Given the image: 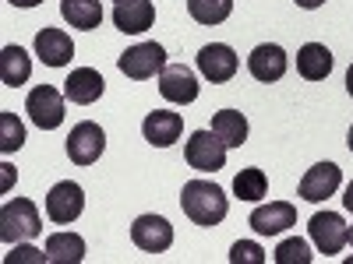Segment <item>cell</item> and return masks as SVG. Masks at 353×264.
<instances>
[{
	"label": "cell",
	"mask_w": 353,
	"mask_h": 264,
	"mask_svg": "<svg viewBox=\"0 0 353 264\" xmlns=\"http://www.w3.org/2000/svg\"><path fill=\"white\" fill-rule=\"evenodd\" d=\"M103 152H106V134H103L99 124L81 120V124L71 127V134H68V159L74 166H92V162H99Z\"/></svg>",
	"instance_id": "8992f818"
},
{
	"label": "cell",
	"mask_w": 353,
	"mask_h": 264,
	"mask_svg": "<svg viewBox=\"0 0 353 264\" xmlns=\"http://www.w3.org/2000/svg\"><path fill=\"white\" fill-rule=\"evenodd\" d=\"M198 71L205 81L212 85H226L233 74H237V53H233L226 43H209L198 50Z\"/></svg>",
	"instance_id": "30bf717a"
},
{
	"label": "cell",
	"mask_w": 353,
	"mask_h": 264,
	"mask_svg": "<svg viewBox=\"0 0 353 264\" xmlns=\"http://www.w3.org/2000/svg\"><path fill=\"white\" fill-rule=\"evenodd\" d=\"M39 232H43V219L32 201L28 197L4 201V208H0V240L21 243V240H36Z\"/></svg>",
	"instance_id": "7a4b0ae2"
},
{
	"label": "cell",
	"mask_w": 353,
	"mask_h": 264,
	"mask_svg": "<svg viewBox=\"0 0 353 264\" xmlns=\"http://www.w3.org/2000/svg\"><path fill=\"white\" fill-rule=\"evenodd\" d=\"M230 264H265V250L254 240H241L230 247Z\"/></svg>",
	"instance_id": "83f0119b"
},
{
	"label": "cell",
	"mask_w": 353,
	"mask_h": 264,
	"mask_svg": "<svg viewBox=\"0 0 353 264\" xmlns=\"http://www.w3.org/2000/svg\"><path fill=\"white\" fill-rule=\"evenodd\" d=\"M339 184H343V169H339L336 162H318V166H311V169L304 173L297 194H301L304 201L318 204V201L332 197V194L339 190Z\"/></svg>",
	"instance_id": "8fae6325"
},
{
	"label": "cell",
	"mask_w": 353,
	"mask_h": 264,
	"mask_svg": "<svg viewBox=\"0 0 353 264\" xmlns=\"http://www.w3.org/2000/svg\"><path fill=\"white\" fill-rule=\"evenodd\" d=\"M141 134H145V141H149L152 148H170L173 141H181V134H184V120H181V113L156 109V113L145 116Z\"/></svg>",
	"instance_id": "2e32d148"
},
{
	"label": "cell",
	"mask_w": 353,
	"mask_h": 264,
	"mask_svg": "<svg viewBox=\"0 0 353 264\" xmlns=\"http://www.w3.org/2000/svg\"><path fill=\"white\" fill-rule=\"evenodd\" d=\"M156 21V4L152 0H121L113 8V25L121 28L124 36H141L149 32Z\"/></svg>",
	"instance_id": "9a60e30c"
},
{
	"label": "cell",
	"mask_w": 353,
	"mask_h": 264,
	"mask_svg": "<svg viewBox=\"0 0 353 264\" xmlns=\"http://www.w3.org/2000/svg\"><path fill=\"white\" fill-rule=\"evenodd\" d=\"M25 144V127H21V120L14 113H8V109H0V152L4 155H11V152H18Z\"/></svg>",
	"instance_id": "484cf974"
},
{
	"label": "cell",
	"mask_w": 353,
	"mask_h": 264,
	"mask_svg": "<svg viewBox=\"0 0 353 264\" xmlns=\"http://www.w3.org/2000/svg\"><path fill=\"white\" fill-rule=\"evenodd\" d=\"M188 11L198 25H223L233 14V0H188Z\"/></svg>",
	"instance_id": "cb8c5ba5"
},
{
	"label": "cell",
	"mask_w": 353,
	"mask_h": 264,
	"mask_svg": "<svg viewBox=\"0 0 353 264\" xmlns=\"http://www.w3.org/2000/svg\"><path fill=\"white\" fill-rule=\"evenodd\" d=\"M32 78V56H28L21 46H4L0 50V81L8 88H18Z\"/></svg>",
	"instance_id": "44dd1931"
},
{
	"label": "cell",
	"mask_w": 353,
	"mask_h": 264,
	"mask_svg": "<svg viewBox=\"0 0 353 264\" xmlns=\"http://www.w3.org/2000/svg\"><path fill=\"white\" fill-rule=\"evenodd\" d=\"M159 96L166 102H176V106H188L198 99V78L194 71H188L184 64H166V71L159 74Z\"/></svg>",
	"instance_id": "5bb4252c"
},
{
	"label": "cell",
	"mask_w": 353,
	"mask_h": 264,
	"mask_svg": "<svg viewBox=\"0 0 353 264\" xmlns=\"http://www.w3.org/2000/svg\"><path fill=\"white\" fill-rule=\"evenodd\" d=\"M61 14L71 28H81V32H92V28L103 25L99 0H61Z\"/></svg>",
	"instance_id": "7402d4cb"
},
{
	"label": "cell",
	"mask_w": 353,
	"mask_h": 264,
	"mask_svg": "<svg viewBox=\"0 0 353 264\" xmlns=\"http://www.w3.org/2000/svg\"><path fill=\"white\" fill-rule=\"evenodd\" d=\"M248 222L258 236H276V232L297 226V208L290 201H269V204H258Z\"/></svg>",
	"instance_id": "4fadbf2b"
},
{
	"label": "cell",
	"mask_w": 353,
	"mask_h": 264,
	"mask_svg": "<svg viewBox=\"0 0 353 264\" xmlns=\"http://www.w3.org/2000/svg\"><path fill=\"white\" fill-rule=\"evenodd\" d=\"M21 261L43 264V261H46V254H43V250H36V247H18V243H14V250L4 257V264H21Z\"/></svg>",
	"instance_id": "f1b7e54d"
},
{
	"label": "cell",
	"mask_w": 353,
	"mask_h": 264,
	"mask_svg": "<svg viewBox=\"0 0 353 264\" xmlns=\"http://www.w3.org/2000/svg\"><path fill=\"white\" fill-rule=\"evenodd\" d=\"M181 208L184 215L194 222V226H205V229H212L226 219L230 212V197L223 194L219 184L212 180H188L184 190H181Z\"/></svg>",
	"instance_id": "6da1fadb"
},
{
	"label": "cell",
	"mask_w": 353,
	"mask_h": 264,
	"mask_svg": "<svg viewBox=\"0 0 353 264\" xmlns=\"http://www.w3.org/2000/svg\"><path fill=\"white\" fill-rule=\"evenodd\" d=\"M184 159L191 169L198 173H216L226 166V144L212 134V131H194L188 138V148H184Z\"/></svg>",
	"instance_id": "52a82bcc"
},
{
	"label": "cell",
	"mask_w": 353,
	"mask_h": 264,
	"mask_svg": "<svg viewBox=\"0 0 353 264\" xmlns=\"http://www.w3.org/2000/svg\"><path fill=\"white\" fill-rule=\"evenodd\" d=\"M226 148H241V144L248 141V116L237 113V109H219L212 116V127H209Z\"/></svg>",
	"instance_id": "ffe728a7"
},
{
	"label": "cell",
	"mask_w": 353,
	"mask_h": 264,
	"mask_svg": "<svg viewBox=\"0 0 353 264\" xmlns=\"http://www.w3.org/2000/svg\"><path fill=\"white\" fill-rule=\"evenodd\" d=\"M81 212H85V190L74 180H61V184L50 187V194H46V215H50V222L71 226Z\"/></svg>",
	"instance_id": "ba28073f"
},
{
	"label": "cell",
	"mask_w": 353,
	"mask_h": 264,
	"mask_svg": "<svg viewBox=\"0 0 353 264\" xmlns=\"http://www.w3.org/2000/svg\"><path fill=\"white\" fill-rule=\"evenodd\" d=\"M233 194H237L241 201H261L265 194H269V180H265L261 169H241L237 180H233Z\"/></svg>",
	"instance_id": "d4e9b609"
},
{
	"label": "cell",
	"mask_w": 353,
	"mask_h": 264,
	"mask_svg": "<svg viewBox=\"0 0 353 264\" xmlns=\"http://www.w3.org/2000/svg\"><path fill=\"white\" fill-rule=\"evenodd\" d=\"M297 71L307 81H325L332 74V53L325 43H304L297 53Z\"/></svg>",
	"instance_id": "d6986e66"
},
{
	"label": "cell",
	"mask_w": 353,
	"mask_h": 264,
	"mask_svg": "<svg viewBox=\"0 0 353 264\" xmlns=\"http://www.w3.org/2000/svg\"><path fill=\"white\" fill-rule=\"evenodd\" d=\"M131 243L145 254H163L173 247V226L163 215H138L131 226Z\"/></svg>",
	"instance_id": "9c48e42d"
},
{
	"label": "cell",
	"mask_w": 353,
	"mask_h": 264,
	"mask_svg": "<svg viewBox=\"0 0 353 264\" xmlns=\"http://www.w3.org/2000/svg\"><path fill=\"white\" fill-rule=\"evenodd\" d=\"M103 88H106V81H103V74H99L96 67H78V71H71L68 81H64V96H68V102H74V106H92V102L103 96Z\"/></svg>",
	"instance_id": "ac0fdd59"
},
{
	"label": "cell",
	"mask_w": 353,
	"mask_h": 264,
	"mask_svg": "<svg viewBox=\"0 0 353 264\" xmlns=\"http://www.w3.org/2000/svg\"><path fill=\"white\" fill-rule=\"evenodd\" d=\"M307 232H311V243L318 247V254H339L346 243H350V226L343 222L339 212H314L311 222H307Z\"/></svg>",
	"instance_id": "5b68a950"
},
{
	"label": "cell",
	"mask_w": 353,
	"mask_h": 264,
	"mask_svg": "<svg viewBox=\"0 0 353 264\" xmlns=\"http://www.w3.org/2000/svg\"><path fill=\"white\" fill-rule=\"evenodd\" d=\"M286 67H290L286 50L276 46V43H261V46H254L251 56H248V71H251V78L261 81V85L279 81V78L286 74Z\"/></svg>",
	"instance_id": "7c38bea8"
},
{
	"label": "cell",
	"mask_w": 353,
	"mask_h": 264,
	"mask_svg": "<svg viewBox=\"0 0 353 264\" xmlns=\"http://www.w3.org/2000/svg\"><path fill=\"white\" fill-rule=\"evenodd\" d=\"M64 92H57L53 85H36L25 99V113L39 131H57L64 124Z\"/></svg>",
	"instance_id": "277c9868"
},
{
	"label": "cell",
	"mask_w": 353,
	"mask_h": 264,
	"mask_svg": "<svg viewBox=\"0 0 353 264\" xmlns=\"http://www.w3.org/2000/svg\"><path fill=\"white\" fill-rule=\"evenodd\" d=\"M117 4H121V0H117Z\"/></svg>",
	"instance_id": "8d00e7d4"
},
{
	"label": "cell",
	"mask_w": 353,
	"mask_h": 264,
	"mask_svg": "<svg viewBox=\"0 0 353 264\" xmlns=\"http://www.w3.org/2000/svg\"><path fill=\"white\" fill-rule=\"evenodd\" d=\"M346 144H350V152H353V127H350V134H346Z\"/></svg>",
	"instance_id": "e575fe53"
},
{
	"label": "cell",
	"mask_w": 353,
	"mask_h": 264,
	"mask_svg": "<svg viewBox=\"0 0 353 264\" xmlns=\"http://www.w3.org/2000/svg\"><path fill=\"white\" fill-rule=\"evenodd\" d=\"M36 56L46 67H68L74 56V43L64 28H39L36 36Z\"/></svg>",
	"instance_id": "e0dca14e"
},
{
	"label": "cell",
	"mask_w": 353,
	"mask_h": 264,
	"mask_svg": "<svg viewBox=\"0 0 353 264\" xmlns=\"http://www.w3.org/2000/svg\"><path fill=\"white\" fill-rule=\"evenodd\" d=\"M8 4H11V8H39L43 0H8Z\"/></svg>",
	"instance_id": "f546056e"
},
{
	"label": "cell",
	"mask_w": 353,
	"mask_h": 264,
	"mask_svg": "<svg viewBox=\"0 0 353 264\" xmlns=\"http://www.w3.org/2000/svg\"><path fill=\"white\" fill-rule=\"evenodd\" d=\"M46 261L50 264H78L85 261V240L78 232H53L46 240Z\"/></svg>",
	"instance_id": "603a6c76"
},
{
	"label": "cell",
	"mask_w": 353,
	"mask_h": 264,
	"mask_svg": "<svg viewBox=\"0 0 353 264\" xmlns=\"http://www.w3.org/2000/svg\"><path fill=\"white\" fill-rule=\"evenodd\" d=\"M0 169H4V190H8V187H11V180H14V169H11L8 162H4V166H0Z\"/></svg>",
	"instance_id": "1f68e13d"
},
{
	"label": "cell",
	"mask_w": 353,
	"mask_h": 264,
	"mask_svg": "<svg viewBox=\"0 0 353 264\" xmlns=\"http://www.w3.org/2000/svg\"><path fill=\"white\" fill-rule=\"evenodd\" d=\"M321 4H325V0H297V8H304V11H314Z\"/></svg>",
	"instance_id": "4dcf8cb0"
},
{
	"label": "cell",
	"mask_w": 353,
	"mask_h": 264,
	"mask_svg": "<svg viewBox=\"0 0 353 264\" xmlns=\"http://www.w3.org/2000/svg\"><path fill=\"white\" fill-rule=\"evenodd\" d=\"M350 243H353V226H350Z\"/></svg>",
	"instance_id": "d590c367"
},
{
	"label": "cell",
	"mask_w": 353,
	"mask_h": 264,
	"mask_svg": "<svg viewBox=\"0 0 353 264\" xmlns=\"http://www.w3.org/2000/svg\"><path fill=\"white\" fill-rule=\"evenodd\" d=\"M343 204H346V212H353V184L346 187V194H343Z\"/></svg>",
	"instance_id": "d6a6232c"
},
{
	"label": "cell",
	"mask_w": 353,
	"mask_h": 264,
	"mask_svg": "<svg viewBox=\"0 0 353 264\" xmlns=\"http://www.w3.org/2000/svg\"><path fill=\"white\" fill-rule=\"evenodd\" d=\"M311 261H314V254H311L307 240H301V236H290L276 247V264H311Z\"/></svg>",
	"instance_id": "4316f807"
},
{
	"label": "cell",
	"mask_w": 353,
	"mask_h": 264,
	"mask_svg": "<svg viewBox=\"0 0 353 264\" xmlns=\"http://www.w3.org/2000/svg\"><path fill=\"white\" fill-rule=\"evenodd\" d=\"M117 67L131 81H149V78L166 71V50L159 43H138L117 56Z\"/></svg>",
	"instance_id": "3957f363"
},
{
	"label": "cell",
	"mask_w": 353,
	"mask_h": 264,
	"mask_svg": "<svg viewBox=\"0 0 353 264\" xmlns=\"http://www.w3.org/2000/svg\"><path fill=\"white\" fill-rule=\"evenodd\" d=\"M346 92H350V99H353V64H350V71H346Z\"/></svg>",
	"instance_id": "836d02e7"
}]
</instances>
